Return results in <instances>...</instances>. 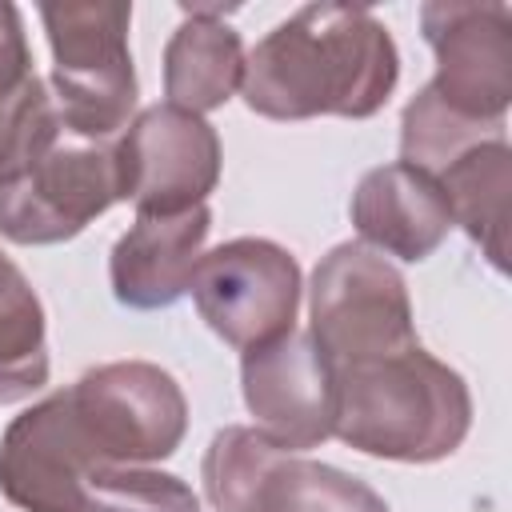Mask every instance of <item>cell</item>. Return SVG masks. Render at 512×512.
Instances as JSON below:
<instances>
[{
  "label": "cell",
  "mask_w": 512,
  "mask_h": 512,
  "mask_svg": "<svg viewBox=\"0 0 512 512\" xmlns=\"http://www.w3.org/2000/svg\"><path fill=\"white\" fill-rule=\"evenodd\" d=\"M396 80V40L368 8L304 4L244 56L240 96L264 120H368Z\"/></svg>",
  "instance_id": "obj_1"
},
{
  "label": "cell",
  "mask_w": 512,
  "mask_h": 512,
  "mask_svg": "<svg viewBox=\"0 0 512 512\" xmlns=\"http://www.w3.org/2000/svg\"><path fill=\"white\" fill-rule=\"evenodd\" d=\"M468 428L472 392L464 376L424 344L336 368L332 436L364 456L436 464L464 444Z\"/></svg>",
  "instance_id": "obj_2"
},
{
  "label": "cell",
  "mask_w": 512,
  "mask_h": 512,
  "mask_svg": "<svg viewBox=\"0 0 512 512\" xmlns=\"http://www.w3.org/2000/svg\"><path fill=\"white\" fill-rule=\"evenodd\" d=\"M40 24L52 48V104L64 132L80 140L120 136L136 108L132 4H44Z\"/></svg>",
  "instance_id": "obj_3"
},
{
  "label": "cell",
  "mask_w": 512,
  "mask_h": 512,
  "mask_svg": "<svg viewBox=\"0 0 512 512\" xmlns=\"http://www.w3.org/2000/svg\"><path fill=\"white\" fill-rule=\"evenodd\" d=\"M200 480L216 512H388L384 496L360 476L288 452L248 424L212 436Z\"/></svg>",
  "instance_id": "obj_4"
},
{
  "label": "cell",
  "mask_w": 512,
  "mask_h": 512,
  "mask_svg": "<svg viewBox=\"0 0 512 512\" xmlns=\"http://www.w3.org/2000/svg\"><path fill=\"white\" fill-rule=\"evenodd\" d=\"M308 320V336L332 368L420 344L404 276L360 240H344L320 256L308 288Z\"/></svg>",
  "instance_id": "obj_5"
},
{
  "label": "cell",
  "mask_w": 512,
  "mask_h": 512,
  "mask_svg": "<svg viewBox=\"0 0 512 512\" xmlns=\"http://www.w3.org/2000/svg\"><path fill=\"white\" fill-rule=\"evenodd\" d=\"M120 200L112 140L60 132L36 160L0 180V236L24 248L64 244Z\"/></svg>",
  "instance_id": "obj_6"
},
{
  "label": "cell",
  "mask_w": 512,
  "mask_h": 512,
  "mask_svg": "<svg viewBox=\"0 0 512 512\" xmlns=\"http://www.w3.org/2000/svg\"><path fill=\"white\" fill-rule=\"evenodd\" d=\"M76 424L100 464H152L180 448L188 400L172 372L148 360H112L68 384Z\"/></svg>",
  "instance_id": "obj_7"
},
{
  "label": "cell",
  "mask_w": 512,
  "mask_h": 512,
  "mask_svg": "<svg viewBox=\"0 0 512 512\" xmlns=\"http://www.w3.org/2000/svg\"><path fill=\"white\" fill-rule=\"evenodd\" d=\"M188 292L200 320L228 348L252 352L296 328L300 264L276 240L236 236L196 260Z\"/></svg>",
  "instance_id": "obj_8"
},
{
  "label": "cell",
  "mask_w": 512,
  "mask_h": 512,
  "mask_svg": "<svg viewBox=\"0 0 512 512\" xmlns=\"http://www.w3.org/2000/svg\"><path fill=\"white\" fill-rule=\"evenodd\" d=\"M420 32L436 56L428 88L472 124H504L512 104V12L500 0H432Z\"/></svg>",
  "instance_id": "obj_9"
},
{
  "label": "cell",
  "mask_w": 512,
  "mask_h": 512,
  "mask_svg": "<svg viewBox=\"0 0 512 512\" xmlns=\"http://www.w3.org/2000/svg\"><path fill=\"white\" fill-rule=\"evenodd\" d=\"M120 168V196L136 216H172L208 200L220 180L216 128L176 104H148L112 140Z\"/></svg>",
  "instance_id": "obj_10"
},
{
  "label": "cell",
  "mask_w": 512,
  "mask_h": 512,
  "mask_svg": "<svg viewBox=\"0 0 512 512\" xmlns=\"http://www.w3.org/2000/svg\"><path fill=\"white\" fill-rule=\"evenodd\" d=\"M240 388L256 428L288 452L320 448L336 428V368L308 332L244 352Z\"/></svg>",
  "instance_id": "obj_11"
},
{
  "label": "cell",
  "mask_w": 512,
  "mask_h": 512,
  "mask_svg": "<svg viewBox=\"0 0 512 512\" xmlns=\"http://www.w3.org/2000/svg\"><path fill=\"white\" fill-rule=\"evenodd\" d=\"M104 468L68 400V388L24 408L0 436V492L24 512H84V484Z\"/></svg>",
  "instance_id": "obj_12"
},
{
  "label": "cell",
  "mask_w": 512,
  "mask_h": 512,
  "mask_svg": "<svg viewBox=\"0 0 512 512\" xmlns=\"http://www.w3.org/2000/svg\"><path fill=\"white\" fill-rule=\"evenodd\" d=\"M348 216L372 252L380 248L404 264L428 260L452 232L444 188L404 160L368 168L352 192Z\"/></svg>",
  "instance_id": "obj_13"
},
{
  "label": "cell",
  "mask_w": 512,
  "mask_h": 512,
  "mask_svg": "<svg viewBox=\"0 0 512 512\" xmlns=\"http://www.w3.org/2000/svg\"><path fill=\"white\" fill-rule=\"evenodd\" d=\"M208 228V204L172 216H136L108 256L112 296L132 312L172 308L188 292L192 268L204 256Z\"/></svg>",
  "instance_id": "obj_14"
},
{
  "label": "cell",
  "mask_w": 512,
  "mask_h": 512,
  "mask_svg": "<svg viewBox=\"0 0 512 512\" xmlns=\"http://www.w3.org/2000/svg\"><path fill=\"white\" fill-rule=\"evenodd\" d=\"M184 24L164 44V96L184 112H212L244 84V44L224 24L236 4H180Z\"/></svg>",
  "instance_id": "obj_15"
},
{
  "label": "cell",
  "mask_w": 512,
  "mask_h": 512,
  "mask_svg": "<svg viewBox=\"0 0 512 512\" xmlns=\"http://www.w3.org/2000/svg\"><path fill=\"white\" fill-rule=\"evenodd\" d=\"M60 132V112L32 72L20 8L0 0V180L36 160Z\"/></svg>",
  "instance_id": "obj_16"
},
{
  "label": "cell",
  "mask_w": 512,
  "mask_h": 512,
  "mask_svg": "<svg viewBox=\"0 0 512 512\" xmlns=\"http://www.w3.org/2000/svg\"><path fill=\"white\" fill-rule=\"evenodd\" d=\"M444 196L452 224L488 256L496 272L508 268V196H512V148L508 136L480 140L464 148L440 176H432Z\"/></svg>",
  "instance_id": "obj_17"
},
{
  "label": "cell",
  "mask_w": 512,
  "mask_h": 512,
  "mask_svg": "<svg viewBox=\"0 0 512 512\" xmlns=\"http://www.w3.org/2000/svg\"><path fill=\"white\" fill-rule=\"evenodd\" d=\"M48 384L44 304L0 248V404H20Z\"/></svg>",
  "instance_id": "obj_18"
},
{
  "label": "cell",
  "mask_w": 512,
  "mask_h": 512,
  "mask_svg": "<svg viewBox=\"0 0 512 512\" xmlns=\"http://www.w3.org/2000/svg\"><path fill=\"white\" fill-rule=\"evenodd\" d=\"M84 512H200V500L172 472L104 464L84 484Z\"/></svg>",
  "instance_id": "obj_19"
}]
</instances>
